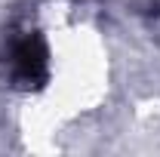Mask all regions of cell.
I'll return each mask as SVG.
<instances>
[{
  "mask_svg": "<svg viewBox=\"0 0 160 157\" xmlns=\"http://www.w3.org/2000/svg\"><path fill=\"white\" fill-rule=\"evenodd\" d=\"M49 56H46V43L40 34L28 31L25 37L12 40L9 49V68H12V80L22 89H40L46 77H49Z\"/></svg>",
  "mask_w": 160,
  "mask_h": 157,
  "instance_id": "cell-1",
  "label": "cell"
}]
</instances>
